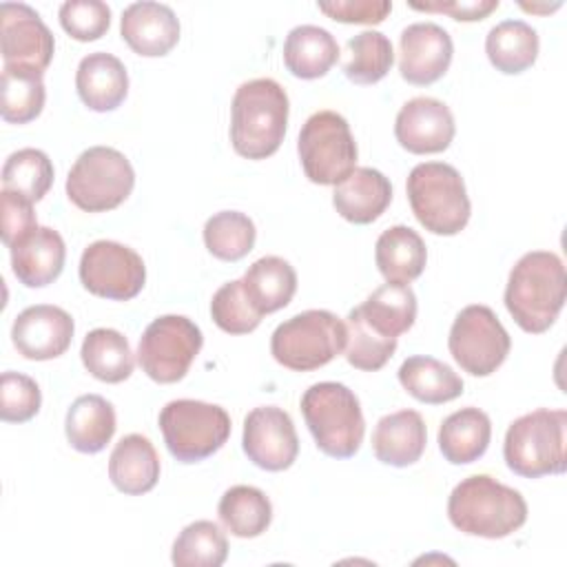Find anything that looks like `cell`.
Returning <instances> with one entry per match:
<instances>
[{
    "instance_id": "15",
    "label": "cell",
    "mask_w": 567,
    "mask_h": 567,
    "mask_svg": "<svg viewBox=\"0 0 567 567\" xmlns=\"http://www.w3.org/2000/svg\"><path fill=\"white\" fill-rule=\"evenodd\" d=\"M241 445L246 456L266 472L288 470L299 454V439L290 414L277 405H259L244 419Z\"/></svg>"
},
{
    "instance_id": "44",
    "label": "cell",
    "mask_w": 567,
    "mask_h": 567,
    "mask_svg": "<svg viewBox=\"0 0 567 567\" xmlns=\"http://www.w3.org/2000/svg\"><path fill=\"white\" fill-rule=\"evenodd\" d=\"M0 230H2V241L4 246L18 244L22 237H27L33 228H38V219L33 213V202L13 193V190H2L0 195Z\"/></svg>"
},
{
    "instance_id": "19",
    "label": "cell",
    "mask_w": 567,
    "mask_h": 567,
    "mask_svg": "<svg viewBox=\"0 0 567 567\" xmlns=\"http://www.w3.org/2000/svg\"><path fill=\"white\" fill-rule=\"evenodd\" d=\"M122 40L144 58L166 55L179 40V20L168 4L133 2L120 18Z\"/></svg>"
},
{
    "instance_id": "2",
    "label": "cell",
    "mask_w": 567,
    "mask_h": 567,
    "mask_svg": "<svg viewBox=\"0 0 567 567\" xmlns=\"http://www.w3.org/2000/svg\"><path fill=\"white\" fill-rule=\"evenodd\" d=\"M290 102L272 78H255L235 91L230 104V142L248 159H266L284 142Z\"/></svg>"
},
{
    "instance_id": "11",
    "label": "cell",
    "mask_w": 567,
    "mask_h": 567,
    "mask_svg": "<svg viewBox=\"0 0 567 567\" xmlns=\"http://www.w3.org/2000/svg\"><path fill=\"white\" fill-rule=\"evenodd\" d=\"M204 343L202 330L184 315H162L153 319L140 337L137 363L157 383H177Z\"/></svg>"
},
{
    "instance_id": "14",
    "label": "cell",
    "mask_w": 567,
    "mask_h": 567,
    "mask_svg": "<svg viewBox=\"0 0 567 567\" xmlns=\"http://www.w3.org/2000/svg\"><path fill=\"white\" fill-rule=\"evenodd\" d=\"M2 66L44 73L53 60L55 40L40 13L24 2L0 4Z\"/></svg>"
},
{
    "instance_id": "25",
    "label": "cell",
    "mask_w": 567,
    "mask_h": 567,
    "mask_svg": "<svg viewBox=\"0 0 567 567\" xmlns=\"http://www.w3.org/2000/svg\"><path fill=\"white\" fill-rule=\"evenodd\" d=\"M339 60L334 35L317 24H299L290 29L284 42V64L301 80L323 78Z\"/></svg>"
},
{
    "instance_id": "6",
    "label": "cell",
    "mask_w": 567,
    "mask_h": 567,
    "mask_svg": "<svg viewBox=\"0 0 567 567\" xmlns=\"http://www.w3.org/2000/svg\"><path fill=\"white\" fill-rule=\"evenodd\" d=\"M567 412L538 408L518 416L505 434L503 456L507 467L525 478L565 472Z\"/></svg>"
},
{
    "instance_id": "5",
    "label": "cell",
    "mask_w": 567,
    "mask_h": 567,
    "mask_svg": "<svg viewBox=\"0 0 567 567\" xmlns=\"http://www.w3.org/2000/svg\"><path fill=\"white\" fill-rule=\"evenodd\" d=\"M408 199L419 224L434 235L461 233L472 213L461 173L445 162L416 164L408 175Z\"/></svg>"
},
{
    "instance_id": "41",
    "label": "cell",
    "mask_w": 567,
    "mask_h": 567,
    "mask_svg": "<svg viewBox=\"0 0 567 567\" xmlns=\"http://www.w3.org/2000/svg\"><path fill=\"white\" fill-rule=\"evenodd\" d=\"M210 317L215 326L228 334H248L261 323L264 315L248 301L241 279H233L213 295Z\"/></svg>"
},
{
    "instance_id": "36",
    "label": "cell",
    "mask_w": 567,
    "mask_h": 567,
    "mask_svg": "<svg viewBox=\"0 0 567 567\" xmlns=\"http://www.w3.org/2000/svg\"><path fill=\"white\" fill-rule=\"evenodd\" d=\"M47 100L42 73L2 66L0 113L4 122L27 124L42 113Z\"/></svg>"
},
{
    "instance_id": "3",
    "label": "cell",
    "mask_w": 567,
    "mask_h": 567,
    "mask_svg": "<svg viewBox=\"0 0 567 567\" xmlns=\"http://www.w3.org/2000/svg\"><path fill=\"white\" fill-rule=\"evenodd\" d=\"M447 516L467 536L505 538L525 525L527 503L518 489L487 474H474L452 489Z\"/></svg>"
},
{
    "instance_id": "9",
    "label": "cell",
    "mask_w": 567,
    "mask_h": 567,
    "mask_svg": "<svg viewBox=\"0 0 567 567\" xmlns=\"http://www.w3.org/2000/svg\"><path fill=\"white\" fill-rule=\"evenodd\" d=\"M297 151L312 184L337 186L357 168V142L348 120L337 111L312 113L299 131Z\"/></svg>"
},
{
    "instance_id": "32",
    "label": "cell",
    "mask_w": 567,
    "mask_h": 567,
    "mask_svg": "<svg viewBox=\"0 0 567 567\" xmlns=\"http://www.w3.org/2000/svg\"><path fill=\"white\" fill-rule=\"evenodd\" d=\"M485 53L496 71L507 75L523 73L538 58V33L525 20H503L489 29Z\"/></svg>"
},
{
    "instance_id": "37",
    "label": "cell",
    "mask_w": 567,
    "mask_h": 567,
    "mask_svg": "<svg viewBox=\"0 0 567 567\" xmlns=\"http://www.w3.org/2000/svg\"><path fill=\"white\" fill-rule=\"evenodd\" d=\"M228 556V540L213 520L186 525L173 543L171 560L177 567H219Z\"/></svg>"
},
{
    "instance_id": "42",
    "label": "cell",
    "mask_w": 567,
    "mask_h": 567,
    "mask_svg": "<svg viewBox=\"0 0 567 567\" xmlns=\"http://www.w3.org/2000/svg\"><path fill=\"white\" fill-rule=\"evenodd\" d=\"M58 18L71 38L91 42L109 31L111 9L102 0H66L60 4Z\"/></svg>"
},
{
    "instance_id": "34",
    "label": "cell",
    "mask_w": 567,
    "mask_h": 567,
    "mask_svg": "<svg viewBox=\"0 0 567 567\" xmlns=\"http://www.w3.org/2000/svg\"><path fill=\"white\" fill-rule=\"evenodd\" d=\"M221 525L237 538H255L264 534L272 520L270 498L252 485H233L217 505Z\"/></svg>"
},
{
    "instance_id": "18",
    "label": "cell",
    "mask_w": 567,
    "mask_h": 567,
    "mask_svg": "<svg viewBox=\"0 0 567 567\" xmlns=\"http://www.w3.org/2000/svg\"><path fill=\"white\" fill-rule=\"evenodd\" d=\"M73 330L75 326L66 310L51 303H38L24 308L16 317L11 339L24 359L47 361L69 350Z\"/></svg>"
},
{
    "instance_id": "22",
    "label": "cell",
    "mask_w": 567,
    "mask_h": 567,
    "mask_svg": "<svg viewBox=\"0 0 567 567\" xmlns=\"http://www.w3.org/2000/svg\"><path fill=\"white\" fill-rule=\"evenodd\" d=\"M392 202L390 179L370 166L354 168L334 186L332 204L337 213L352 224H372Z\"/></svg>"
},
{
    "instance_id": "21",
    "label": "cell",
    "mask_w": 567,
    "mask_h": 567,
    "mask_svg": "<svg viewBox=\"0 0 567 567\" xmlns=\"http://www.w3.org/2000/svg\"><path fill=\"white\" fill-rule=\"evenodd\" d=\"M75 89L80 100L97 113L115 111L128 93V73L120 58L106 51L89 53L75 71Z\"/></svg>"
},
{
    "instance_id": "43",
    "label": "cell",
    "mask_w": 567,
    "mask_h": 567,
    "mask_svg": "<svg viewBox=\"0 0 567 567\" xmlns=\"http://www.w3.org/2000/svg\"><path fill=\"white\" fill-rule=\"evenodd\" d=\"M42 394L38 383L22 372H2L0 377V416L7 423H24L38 414Z\"/></svg>"
},
{
    "instance_id": "16",
    "label": "cell",
    "mask_w": 567,
    "mask_h": 567,
    "mask_svg": "<svg viewBox=\"0 0 567 567\" xmlns=\"http://www.w3.org/2000/svg\"><path fill=\"white\" fill-rule=\"evenodd\" d=\"M454 44L450 33L436 22H414L399 38V73L405 82L425 86L450 69Z\"/></svg>"
},
{
    "instance_id": "38",
    "label": "cell",
    "mask_w": 567,
    "mask_h": 567,
    "mask_svg": "<svg viewBox=\"0 0 567 567\" xmlns=\"http://www.w3.org/2000/svg\"><path fill=\"white\" fill-rule=\"evenodd\" d=\"M255 224L239 210H221L204 224V244L221 261H239L255 246Z\"/></svg>"
},
{
    "instance_id": "8",
    "label": "cell",
    "mask_w": 567,
    "mask_h": 567,
    "mask_svg": "<svg viewBox=\"0 0 567 567\" xmlns=\"http://www.w3.org/2000/svg\"><path fill=\"white\" fill-rule=\"evenodd\" d=\"M159 430L168 452L182 463H197L215 454L230 436V416L221 405L177 399L162 408Z\"/></svg>"
},
{
    "instance_id": "45",
    "label": "cell",
    "mask_w": 567,
    "mask_h": 567,
    "mask_svg": "<svg viewBox=\"0 0 567 567\" xmlns=\"http://www.w3.org/2000/svg\"><path fill=\"white\" fill-rule=\"evenodd\" d=\"M317 7L332 20L348 24H379L392 11L390 0H334L317 2Z\"/></svg>"
},
{
    "instance_id": "23",
    "label": "cell",
    "mask_w": 567,
    "mask_h": 567,
    "mask_svg": "<svg viewBox=\"0 0 567 567\" xmlns=\"http://www.w3.org/2000/svg\"><path fill=\"white\" fill-rule=\"evenodd\" d=\"M427 430L416 410H399L379 419L372 432L374 456L392 467L416 463L425 450Z\"/></svg>"
},
{
    "instance_id": "27",
    "label": "cell",
    "mask_w": 567,
    "mask_h": 567,
    "mask_svg": "<svg viewBox=\"0 0 567 567\" xmlns=\"http://www.w3.org/2000/svg\"><path fill=\"white\" fill-rule=\"evenodd\" d=\"M374 261L385 281L410 284L425 270V241L410 226H390L377 239Z\"/></svg>"
},
{
    "instance_id": "33",
    "label": "cell",
    "mask_w": 567,
    "mask_h": 567,
    "mask_svg": "<svg viewBox=\"0 0 567 567\" xmlns=\"http://www.w3.org/2000/svg\"><path fill=\"white\" fill-rule=\"evenodd\" d=\"M84 368L104 383H120L133 372V352L128 339L113 328L91 330L80 350Z\"/></svg>"
},
{
    "instance_id": "12",
    "label": "cell",
    "mask_w": 567,
    "mask_h": 567,
    "mask_svg": "<svg viewBox=\"0 0 567 567\" xmlns=\"http://www.w3.org/2000/svg\"><path fill=\"white\" fill-rule=\"evenodd\" d=\"M447 348L467 374L487 377L507 359L512 339L489 306L472 303L456 315Z\"/></svg>"
},
{
    "instance_id": "10",
    "label": "cell",
    "mask_w": 567,
    "mask_h": 567,
    "mask_svg": "<svg viewBox=\"0 0 567 567\" xmlns=\"http://www.w3.org/2000/svg\"><path fill=\"white\" fill-rule=\"evenodd\" d=\"M135 186V171L124 153L113 146H91L69 171L66 195L86 213L117 208Z\"/></svg>"
},
{
    "instance_id": "30",
    "label": "cell",
    "mask_w": 567,
    "mask_h": 567,
    "mask_svg": "<svg viewBox=\"0 0 567 567\" xmlns=\"http://www.w3.org/2000/svg\"><path fill=\"white\" fill-rule=\"evenodd\" d=\"M365 323L381 337L396 339L408 332L416 319V295L410 284H383L361 306Z\"/></svg>"
},
{
    "instance_id": "31",
    "label": "cell",
    "mask_w": 567,
    "mask_h": 567,
    "mask_svg": "<svg viewBox=\"0 0 567 567\" xmlns=\"http://www.w3.org/2000/svg\"><path fill=\"white\" fill-rule=\"evenodd\" d=\"M399 383L421 403L439 405L463 394V379L443 361L425 354L410 357L399 368Z\"/></svg>"
},
{
    "instance_id": "29",
    "label": "cell",
    "mask_w": 567,
    "mask_h": 567,
    "mask_svg": "<svg viewBox=\"0 0 567 567\" xmlns=\"http://www.w3.org/2000/svg\"><path fill=\"white\" fill-rule=\"evenodd\" d=\"M115 410L100 394L78 396L64 421V432L73 450L82 454H97L115 434Z\"/></svg>"
},
{
    "instance_id": "26",
    "label": "cell",
    "mask_w": 567,
    "mask_h": 567,
    "mask_svg": "<svg viewBox=\"0 0 567 567\" xmlns=\"http://www.w3.org/2000/svg\"><path fill=\"white\" fill-rule=\"evenodd\" d=\"M492 439L489 416L478 408H461L443 419L439 427V450L452 465L478 461Z\"/></svg>"
},
{
    "instance_id": "24",
    "label": "cell",
    "mask_w": 567,
    "mask_h": 567,
    "mask_svg": "<svg viewBox=\"0 0 567 567\" xmlns=\"http://www.w3.org/2000/svg\"><path fill=\"white\" fill-rule=\"evenodd\" d=\"M109 478L128 496L151 492L159 478V456L153 443L142 434L122 436L109 458Z\"/></svg>"
},
{
    "instance_id": "17",
    "label": "cell",
    "mask_w": 567,
    "mask_h": 567,
    "mask_svg": "<svg viewBox=\"0 0 567 567\" xmlns=\"http://www.w3.org/2000/svg\"><path fill=\"white\" fill-rule=\"evenodd\" d=\"M454 133L456 124L450 106L427 95L408 100L394 122L396 142L414 155L445 151L454 140Z\"/></svg>"
},
{
    "instance_id": "46",
    "label": "cell",
    "mask_w": 567,
    "mask_h": 567,
    "mask_svg": "<svg viewBox=\"0 0 567 567\" xmlns=\"http://www.w3.org/2000/svg\"><path fill=\"white\" fill-rule=\"evenodd\" d=\"M416 11H434V13H447L454 20L474 22L489 16L494 9H498V0H430V2H410Z\"/></svg>"
},
{
    "instance_id": "40",
    "label": "cell",
    "mask_w": 567,
    "mask_h": 567,
    "mask_svg": "<svg viewBox=\"0 0 567 567\" xmlns=\"http://www.w3.org/2000/svg\"><path fill=\"white\" fill-rule=\"evenodd\" d=\"M346 330H348L346 359L357 370H365V372L381 370L396 350V339H388L374 332L361 317L359 308H352L348 312Z\"/></svg>"
},
{
    "instance_id": "39",
    "label": "cell",
    "mask_w": 567,
    "mask_h": 567,
    "mask_svg": "<svg viewBox=\"0 0 567 567\" xmlns=\"http://www.w3.org/2000/svg\"><path fill=\"white\" fill-rule=\"evenodd\" d=\"M53 184V164L40 148H20L2 166V190H13L31 202H40Z\"/></svg>"
},
{
    "instance_id": "1",
    "label": "cell",
    "mask_w": 567,
    "mask_h": 567,
    "mask_svg": "<svg viewBox=\"0 0 567 567\" xmlns=\"http://www.w3.org/2000/svg\"><path fill=\"white\" fill-rule=\"evenodd\" d=\"M567 297L563 259L549 250L525 252L512 268L505 286V308L529 334L554 326Z\"/></svg>"
},
{
    "instance_id": "13",
    "label": "cell",
    "mask_w": 567,
    "mask_h": 567,
    "mask_svg": "<svg viewBox=\"0 0 567 567\" xmlns=\"http://www.w3.org/2000/svg\"><path fill=\"white\" fill-rule=\"evenodd\" d=\"M80 281L97 297L128 301L144 288L146 266L133 248L120 241L97 239L80 257Z\"/></svg>"
},
{
    "instance_id": "28",
    "label": "cell",
    "mask_w": 567,
    "mask_h": 567,
    "mask_svg": "<svg viewBox=\"0 0 567 567\" xmlns=\"http://www.w3.org/2000/svg\"><path fill=\"white\" fill-rule=\"evenodd\" d=\"M241 286L255 310L270 315L286 308L295 297L297 272L286 259L266 255L252 261V266L244 272Z\"/></svg>"
},
{
    "instance_id": "4",
    "label": "cell",
    "mask_w": 567,
    "mask_h": 567,
    "mask_svg": "<svg viewBox=\"0 0 567 567\" xmlns=\"http://www.w3.org/2000/svg\"><path fill=\"white\" fill-rule=\"evenodd\" d=\"M301 414L317 447L332 458L359 452L365 421L357 394L337 381L312 383L301 396Z\"/></svg>"
},
{
    "instance_id": "7",
    "label": "cell",
    "mask_w": 567,
    "mask_h": 567,
    "mask_svg": "<svg viewBox=\"0 0 567 567\" xmlns=\"http://www.w3.org/2000/svg\"><path fill=\"white\" fill-rule=\"evenodd\" d=\"M346 323L330 310H303L279 323L270 337L277 363L295 372H310L346 350Z\"/></svg>"
},
{
    "instance_id": "20",
    "label": "cell",
    "mask_w": 567,
    "mask_h": 567,
    "mask_svg": "<svg viewBox=\"0 0 567 567\" xmlns=\"http://www.w3.org/2000/svg\"><path fill=\"white\" fill-rule=\"evenodd\" d=\"M66 246L58 230L49 226L33 228L11 246V268L27 288H42L55 281L64 268Z\"/></svg>"
},
{
    "instance_id": "35",
    "label": "cell",
    "mask_w": 567,
    "mask_h": 567,
    "mask_svg": "<svg viewBox=\"0 0 567 567\" xmlns=\"http://www.w3.org/2000/svg\"><path fill=\"white\" fill-rule=\"evenodd\" d=\"M394 62V49L388 35L368 29L346 42L343 73L354 84H374L388 75Z\"/></svg>"
}]
</instances>
